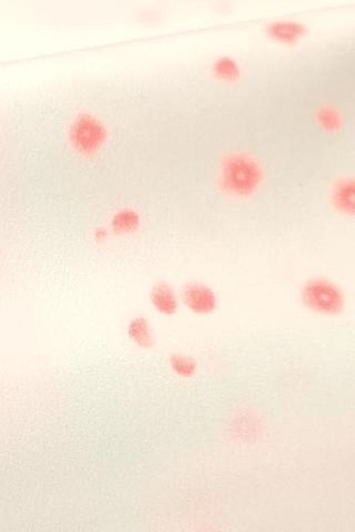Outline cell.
<instances>
[{
  "mask_svg": "<svg viewBox=\"0 0 355 532\" xmlns=\"http://www.w3.org/2000/svg\"><path fill=\"white\" fill-rule=\"evenodd\" d=\"M139 224V216L132 210H123L114 215L112 227L116 232L128 233L136 230Z\"/></svg>",
  "mask_w": 355,
  "mask_h": 532,
  "instance_id": "cell-8",
  "label": "cell"
},
{
  "mask_svg": "<svg viewBox=\"0 0 355 532\" xmlns=\"http://www.w3.org/2000/svg\"><path fill=\"white\" fill-rule=\"evenodd\" d=\"M333 205L336 210L343 213H353L354 208V190L352 180H342L338 182L332 191Z\"/></svg>",
  "mask_w": 355,
  "mask_h": 532,
  "instance_id": "cell-6",
  "label": "cell"
},
{
  "mask_svg": "<svg viewBox=\"0 0 355 532\" xmlns=\"http://www.w3.org/2000/svg\"><path fill=\"white\" fill-rule=\"evenodd\" d=\"M220 184L232 197H248L260 186L262 171L250 155L233 154L225 159L220 169Z\"/></svg>",
  "mask_w": 355,
  "mask_h": 532,
  "instance_id": "cell-1",
  "label": "cell"
},
{
  "mask_svg": "<svg viewBox=\"0 0 355 532\" xmlns=\"http://www.w3.org/2000/svg\"><path fill=\"white\" fill-rule=\"evenodd\" d=\"M127 336L133 345L141 349L153 348L155 335L153 326L144 316H135L127 325Z\"/></svg>",
  "mask_w": 355,
  "mask_h": 532,
  "instance_id": "cell-5",
  "label": "cell"
},
{
  "mask_svg": "<svg viewBox=\"0 0 355 532\" xmlns=\"http://www.w3.org/2000/svg\"><path fill=\"white\" fill-rule=\"evenodd\" d=\"M272 37L280 39L282 42H294L303 35V28L295 24H280L270 28Z\"/></svg>",
  "mask_w": 355,
  "mask_h": 532,
  "instance_id": "cell-9",
  "label": "cell"
},
{
  "mask_svg": "<svg viewBox=\"0 0 355 532\" xmlns=\"http://www.w3.org/2000/svg\"><path fill=\"white\" fill-rule=\"evenodd\" d=\"M168 364L172 373L181 378H190L197 374V360L189 355L181 354V353L171 354Z\"/></svg>",
  "mask_w": 355,
  "mask_h": 532,
  "instance_id": "cell-7",
  "label": "cell"
},
{
  "mask_svg": "<svg viewBox=\"0 0 355 532\" xmlns=\"http://www.w3.org/2000/svg\"><path fill=\"white\" fill-rule=\"evenodd\" d=\"M150 303L159 314L172 316L179 310L177 293L168 283H157L150 291Z\"/></svg>",
  "mask_w": 355,
  "mask_h": 532,
  "instance_id": "cell-4",
  "label": "cell"
},
{
  "mask_svg": "<svg viewBox=\"0 0 355 532\" xmlns=\"http://www.w3.org/2000/svg\"><path fill=\"white\" fill-rule=\"evenodd\" d=\"M301 299L309 310L325 316L338 315L345 306V297L341 288L323 277L306 281L301 290Z\"/></svg>",
  "mask_w": 355,
  "mask_h": 532,
  "instance_id": "cell-2",
  "label": "cell"
},
{
  "mask_svg": "<svg viewBox=\"0 0 355 532\" xmlns=\"http://www.w3.org/2000/svg\"><path fill=\"white\" fill-rule=\"evenodd\" d=\"M182 301L192 313L209 315L218 308L216 292L203 283H188L182 290Z\"/></svg>",
  "mask_w": 355,
  "mask_h": 532,
  "instance_id": "cell-3",
  "label": "cell"
}]
</instances>
